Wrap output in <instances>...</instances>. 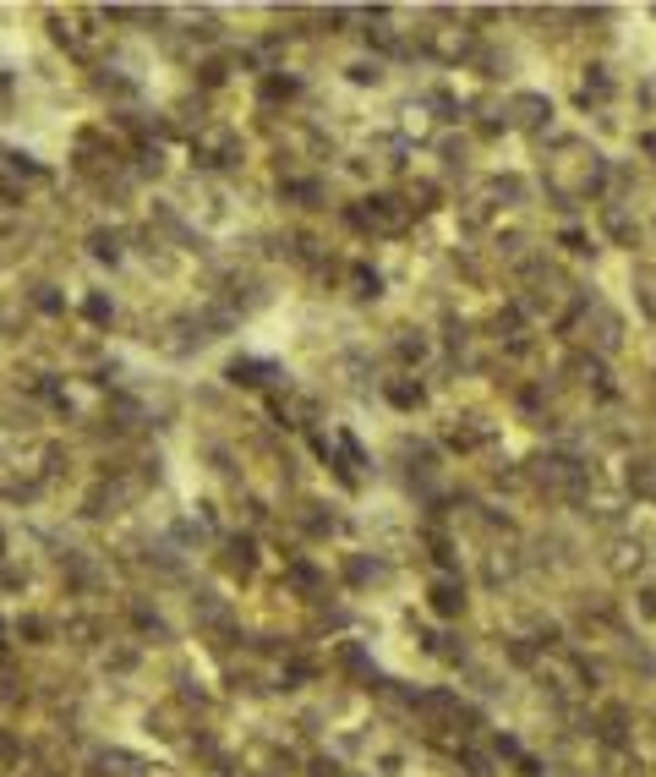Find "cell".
Returning <instances> with one entry per match:
<instances>
[{"instance_id": "obj_1", "label": "cell", "mask_w": 656, "mask_h": 777, "mask_svg": "<svg viewBox=\"0 0 656 777\" xmlns=\"http://www.w3.org/2000/svg\"><path fill=\"white\" fill-rule=\"evenodd\" d=\"M602 181V154L585 143H564V154L553 159V192L558 197H585Z\"/></svg>"}, {"instance_id": "obj_2", "label": "cell", "mask_w": 656, "mask_h": 777, "mask_svg": "<svg viewBox=\"0 0 656 777\" xmlns=\"http://www.w3.org/2000/svg\"><path fill=\"white\" fill-rule=\"evenodd\" d=\"M635 301H640V312L656 323V269H651V263H640V269H635Z\"/></svg>"}, {"instance_id": "obj_3", "label": "cell", "mask_w": 656, "mask_h": 777, "mask_svg": "<svg viewBox=\"0 0 656 777\" xmlns=\"http://www.w3.org/2000/svg\"><path fill=\"white\" fill-rule=\"evenodd\" d=\"M629 487H635L640 498H656V460H635V466H629Z\"/></svg>"}, {"instance_id": "obj_4", "label": "cell", "mask_w": 656, "mask_h": 777, "mask_svg": "<svg viewBox=\"0 0 656 777\" xmlns=\"http://www.w3.org/2000/svg\"><path fill=\"white\" fill-rule=\"evenodd\" d=\"M514 110H520V126H536V121H542V115H553V110H547V99H536V94L514 99Z\"/></svg>"}, {"instance_id": "obj_5", "label": "cell", "mask_w": 656, "mask_h": 777, "mask_svg": "<svg viewBox=\"0 0 656 777\" xmlns=\"http://www.w3.org/2000/svg\"><path fill=\"white\" fill-rule=\"evenodd\" d=\"M607 230H613V236H618V241H624V247H635V236H640V230H635V225H629V219H624V214H618V208H607Z\"/></svg>"}, {"instance_id": "obj_6", "label": "cell", "mask_w": 656, "mask_h": 777, "mask_svg": "<svg viewBox=\"0 0 656 777\" xmlns=\"http://www.w3.org/2000/svg\"><path fill=\"white\" fill-rule=\"evenodd\" d=\"M640 564V542H618L613 548V570H635Z\"/></svg>"}, {"instance_id": "obj_7", "label": "cell", "mask_w": 656, "mask_h": 777, "mask_svg": "<svg viewBox=\"0 0 656 777\" xmlns=\"http://www.w3.org/2000/svg\"><path fill=\"white\" fill-rule=\"evenodd\" d=\"M646 154H651V159H656V132H651V137H646Z\"/></svg>"}]
</instances>
